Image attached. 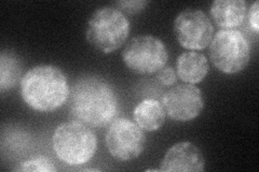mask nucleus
<instances>
[{"label":"nucleus","instance_id":"nucleus-2","mask_svg":"<svg viewBox=\"0 0 259 172\" xmlns=\"http://www.w3.org/2000/svg\"><path fill=\"white\" fill-rule=\"evenodd\" d=\"M70 94L65 73L52 65H39L21 80V96L30 109L52 112L67 101Z\"/></svg>","mask_w":259,"mask_h":172},{"label":"nucleus","instance_id":"nucleus-7","mask_svg":"<svg viewBox=\"0 0 259 172\" xmlns=\"http://www.w3.org/2000/svg\"><path fill=\"white\" fill-rule=\"evenodd\" d=\"M144 130L135 122L121 118L111 122L106 133V146L113 158L130 161L140 157L145 150Z\"/></svg>","mask_w":259,"mask_h":172},{"label":"nucleus","instance_id":"nucleus-6","mask_svg":"<svg viewBox=\"0 0 259 172\" xmlns=\"http://www.w3.org/2000/svg\"><path fill=\"white\" fill-rule=\"evenodd\" d=\"M122 60L125 66L137 75H153L165 67L168 52L159 38L142 35L132 38L126 43Z\"/></svg>","mask_w":259,"mask_h":172},{"label":"nucleus","instance_id":"nucleus-4","mask_svg":"<svg viewBox=\"0 0 259 172\" xmlns=\"http://www.w3.org/2000/svg\"><path fill=\"white\" fill-rule=\"evenodd\" d=\"M52 147L58 158L69 166L90 161L97 151V137L90 127L79 122H66L55 128Z\"/></svg>","mask_w":259,"mask_h":172},{"label":"nucleus","instance_id":"nucleus-8","mask_svg":"<svg viewBox=\"0 0 259 172\" xmlns=\"http://www.w3.org/2000/svg\"><path fill=\"white\" fill-rule=\"evenodd\" d=\"M173 28L178 43L189 51L206 48L215 31L208 16L200 9L182 11L176 16Z\"/></svg>","mask_w":259,"mask_h":172},{"label":"nucleus","instance_id":"nucleus-11","mask_svg":"<svg viewBox=\"0 0 259 172\" xmlns=\"http://www.w3.org/2000/svg\"><path fill=\"white\" fill-rule=\"evenodd\" d=\"M244 0H215L210 6V16L221 30H236L246 18Z\"/></svg>","mask_w":259,"mask_h":172},{"label":"nucleus","instance_id":"nucleus-9","mask_svg":"<svg viewBox=\"0 0 259 172\" xmlns=\"http://www.w3.org/2000/svg\"><path fill=\"white\" fill-rule=\"evenodd\" d=\"M164 111L173 121L189 122L204 109L201 89L193 84H178L169 88L161 100Z\"/></svg>","mask_w":259,"mask_h":172},{"label":"nucleus","instance_id":"nucleus-5","mask_svg":"<svg viewBox=\"0 0 259 172\" xmlns=\"http://www.w3.org/2000/svg\"><path fill=\"white\" fill-rule=\"evenodd\" d=\"M208 46L210 62L226 75L243 71L249 63V42L238 29L217 31Z\"/></svg>","mask_w":259,"mask_h":172},{"label":"nucleus","instance_id":"nucleus-16","mask_svg":"<svg viewBox=\"0 0 259 172\" xmlns=\"http://www.w3.org/2000/svg\"><path fill=\"white\" fill-rule=\"evenodd\" d=\"M149 5L148 2H144V0H130V2H118L116 6L117 9L120 11L122 10L130 14H135L143 11L146 7Z\"/></svg>","mask_w":259,"mask_h":172},{"label":"nucleus","instance_id":"nucleus-10","mask_svg":"<svg viewBox=\"0 0 259 172\" xmlns=\"http://www.w3.org/2000/svg\"><path fill=\"white\" fill-rule=\"evenodd\" d=\"M204 168L203 154L191 142H178L169 147L160 163V171L165 172H202Z\"/></svg>","mask_w":259,"mask_h":172},{"label":"nucleus","instance_id":"nucleus-14","mask_svg":"<svg viewBox=\"0 0 259 172\" xmlns=\"http://www.w3.org/2000/svg\"><path fill=\"white\" fill-rule=\"evenodd\" d=\"M23 64L18 54L4 51L0 55V91L13 88L21 78Z\"/></svg>","mask_w":259,"mask_h":172},{"label":"nucleus","instance_id":"nucleus-1","mask_svg":"<svg viewBox=\"0 0 259 172\" xmlns=\"http://www.w3.org/2000/svg\"><path fill=\"white\" fill-rule=\"evenodd\" d=\"M118 112L115 88L103 78H80L69 94V113L76 122L90 128L107 126Z\"/></svg>","mask_w":259,"mask_h":172},{"label":"nucleus","instance_id":"nucleus-3","mask_svg":"<svg viewBox=\"0 0 259 172\" xmlns=\"http://www.w3.org/2000/svg\"><path fill=\"white\" fill-rule=\"evenodd\" d=\"M130 31V22L122 11L115 7H103L92 13L85 38L97 51L110 54L126 42Z\"/></svg>","mask_w":259,"mask_h":172},{"label":"nucleus","instance_id":"nucleus-13","mask_svg":"<svg viewBox=\"0 0 259 172\" xmlns=\"http://www.w3.org/2000/svg\"><path fill=\"white\" fill-rule=\"evenodd\" d=\"M163 105L156 99H145L135 106L133 120L145 132H156L165 122Z\"/></svg>","mask_w":259,"mask_h":172},{"label":"nucleus","instance_id":"nucleus-18","mask_svg":"<svg viewBox=\"0 0 259 172\" xmlns=\"http://www.w3.org/2000/svg\"><path fill=\"white\" fill-rule=\"evenodd\" d=\"M248 22L250 28L257 35L259 32V3L255 2L249 8L248 11Z\"/></svg>","mask_w":259,"mask_h":172},{"label":"nucleus","instance_id":"nucleus-15","mask_svg":"<svg viewBox=\"0 0 259 172\" xmlns=\"http://www.w3.org/2000/svg\"><path fill=\"white\" fill-rule=\"evenodd\" d=\"M13 170L23 172H55L58 171V168L55 167L51 158L47 156H37L20 162Z\"/></svg>","mask_w":259,"mask_h":172},{"label":"nucleus","instance_id":"nucleus-12","mask_svg":"<svg viewBox=\"0 0 259 172\" xmlns=\"http://www.w3.org/2000/svg\"><path fill=\"white\" fill-rule=\"evenodd\" d=\"M209 70L206 56L197 51L185 52L176 61V75L187 84H198L203 81Z\"/></svg>","mask_w":259,"mask_h":172},{"label":"nucleus","instance_id":"nucleus-17","mask_svg":"<svg viewBox=\"0 0 259 172\" xmlns=\"http://www.w3.org/2000/svg\"><path fill=\"white\" fill-rule=\"evenodd\" d=\"M158 80L162 85L164 86H172L176 83L177 81V75L176 71L172 67H164L162 68L157 76Z\"/></svg>","mask_w":259,"mask_h":172}]
</instances>
